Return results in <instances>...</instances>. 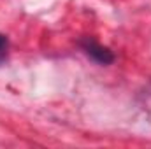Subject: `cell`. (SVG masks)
<instances>
[{"label": "cell", "mask_w": 151, "mask_h": 149, "mask_svg": "<svg viewBox=\"0 0 151 149\" xmlns=\"http://www.w3.org/2000/svg\"><path fill=\"white\" fill-rule=\"evenodd\" d=\"M77 44L83 49V53L88 58H91L95 63H99V65H111L114 60H116L113 51L107 46L100 44L97 39H93V37H83Z\"/></svg>", "instance_id": "6da1fadb"}, {"label": "cell", "mask_w": 151, "mask_h": 149, "mask_svg": "<svg viewBox=\"0 0 151 149\" xmlns=\"http://www.w3.org/2000/svg\"><path fill=\"white\" fill-rule=\"evenodd\" d=\"M7 47H9V40H7L5 35H2V34H0V54H2V53H5V51H7Z\"/></svg>", "instance_id": "7a4b0ae2"}]
</instances>
